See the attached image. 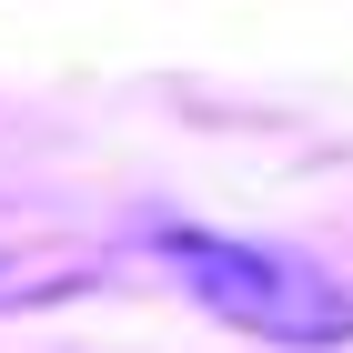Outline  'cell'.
<instances>
[{
    "instance_id": "cell-1",
    "label": "cell",
    "mask_w": 353,
    "mask_h": 353,
    "mask_svg": "<svg viewBox=\"0 0 353 353\" xmlns=\"http://www.w3.org/2000/svg\"><path fill=\"white\" fill-rule=\"evenodd\" d=\"M172 272L252 343H283V353L353 343V283H333L313 252L243 243V232H172Z\"/></svg>"
}]
</instances>
